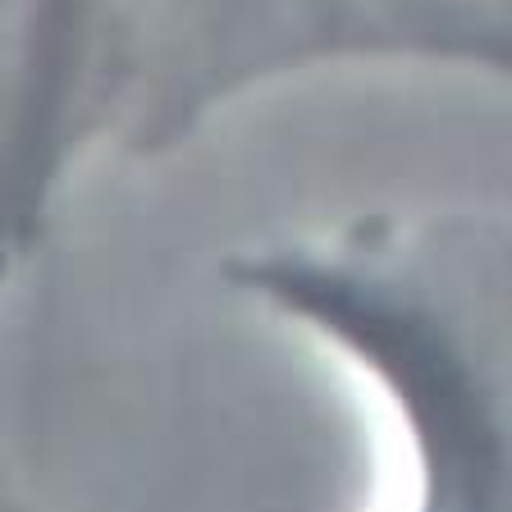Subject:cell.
<instances>
[{"label": "cell", "instance_id": "obj_2", "mask_svg": "<svg viewBox=\"0 0 512 512\" xmlns=\"http://www.w3.org/2000/svg\"><path fill=\"white\" fill-rule=\"evenodd\" d=\"M110 138L156 156L252 87L325 64L412 60L512 83V0H119Z\"/></svg>", "mask_w": 512, "mask_h": 512}, {"label": "cell", "instance_id": "obj_3", "mask_svg": "<svg viewBox=\"0 0 512 512\" xmlns=\"http://www.w3.org/2000/svg\"><path fill=\"white\" fill-rule=\"evenodd\" d=\"M0 512H28V503L14 494V485L5 476H0Z\"/></svg>", "mask_w": 512, "mask_h": 512}, {"label": "cell", "instance_id": "obj_1", "mask_svg": "<svg viewBox=\"0 0 512 512\" xmlns=\"http://www.w3.org/2000/svg\"><path fill=\"white\" fill-rule=\"evenodd\" d=\"M224 284L371 398L389 512H512V215L357 211L238 247Z\"/></svg>", "mask_w": 512, "mask_h": 512}]
</instances>
